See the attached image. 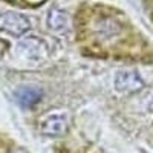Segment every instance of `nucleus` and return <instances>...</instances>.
Masks as SVG:
<instances>
[{
    "label": "nucleus",
    "mask_w": 153,
    "mask_h": 153,
    "mask_svg": "<svg viewBox=\"0 0 153 153\" xmlns=\"http://www.w3.org/2000/svg\"><path fill=\"white\" fill-rule=\"evenodd\" d=\"M5 2H8L11 5H16L19 8H35V6L43 5L46 0H5Z\"/></svg>",
    "instance_id": "7"
},
{
    "label": "nucleus",
    "mask_w": 153,
    "mask_h": 153,
    "mask_svg": "<svg viewBox=\"0 0 153 153\" xmlns=\"http://www.w3.org/2000/svg\"><path fill=\"white\" fill-rule=\"evenodd\" d=\"M65 25H66V16L63 14L61 11L54 9L49 14V28H52V29H61V28H65Z\"/></svg>",
    "instance_id": "6"
},
{
    "label": "nucleus",
    "mask_w": 153,
    "mask_h": 153,
    "mask_svg": "<svg viewBox=\"0 0 153 153\" xmlns=\"http://www.w3.org/2000/svg\"><path fill=\"white\" fill-rule=\"evenodd\" d=\"M6 153H29V152L26 149H23V147H14V149L8 150Z\"/></svg>",
    "instance_id": "8"
},
{
    "label": "nucleus",
    "mask_w": 153,
    "mask_h": 153,
    "mask_svg": "<svg viewBox=\"0 0 153 153\" xmlns=\"http://www.w3.org/2000/svg\"><path fill=\"white\" fill-rule=\"evenodd\" d=\"M76 43L81 52L100 58H138L139 37L123 12L98 3H83L75 14Z\"/></svg>",
    "instance_id": "1"
},
{
    "label": "nucleus",
    "mask_w": 153,
    "mask_h": 153,
    "mask_svg": "<svg viewBox=\"0 0 153 153\" xmlns=\"http://www.w3.org/2000/svg\"><path fill=\"white\" fill-rule=\"evenodd\" d=\"M115 86L121 92H135L143 87V81L135 72H120L115 78Z\"/></svg>",
    "instance_id": "4"
},
{
    "label": "nucleus",
    "mask_w": 153,
    "mask_h": 153,
    "mask_svg": "<svg viewBox=\"0 0 153 153\" xmlns=\"http://www.w3.org/2000/svg\"><path fill=\"white\" fill-rule=\"evenodd\" d=\"M68 121L63 115H52L42 124V133L48 136H60L66 132Z\"/></svg>",
    "instance_id": "5"
},
{
    "label": "nucleus",
    "mask_w": 153,
    "mask_h": 153,
    "mask_svg": "<svg viewBox=\"0 0 153 153\" xmlns=\"http://www.w3.org/2000/svg\"><path fill=\"white\" fill-rule=\"evenodd\" d=\"M14 95L22 107L31 109L40 101L43 92H42V89H38L35 86H22L14 92Z\"/></svg>",
    "instance_id": "3"
},
{
    "label": "nucleus",
    "mask_w": 153,
    "mask_h": 153,
    "mask_svg": "<svg viewBox=\"0 0 153 153\" xmlns=\"http://www.w3.org/2000/svg\"><path fill=\"white\" fill-rule=\"evenodd\" d=\"M29 28L31 23L23 14H17V12H2L0 14V31L20 37Z\"/></svg>",
    "instance_id": "2"
}]
</instances>
